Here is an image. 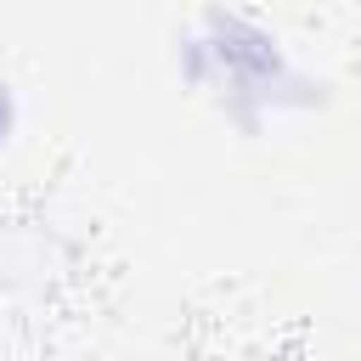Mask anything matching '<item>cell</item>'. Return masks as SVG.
I'll list each match as a JSON object with an SVG mask.
<instances>
[{"mask_svg": "<svg viewBox=\"0 0 361 361\" xmlns=\"http://www.w3.org/2000/svg\"><path fill=\"white\" fill-rule=\"evenodd\" d=\"M175 68L248 135L322 102V79L282 45V34L265 17L231 6H209L175 34Z\"/></svg>", "mask_w": 361, "mask_h": 361, "instance_id": "cell-1", "label": "cell"}, {"mask_svg": "<svg viewBox=\"0 0 361 361\" xmlns=\"http://www.w3.org/2000/svg\"><path fill=\"white\" fill-rule=\"evenodd\" d=\"M17 124H23V96L11 85V73H0V152L17 141Z\"/></svg>", "mask_w": 361, "mask_h": 361, "instance_id": "cell-2", "label": "cell"}]
</instances>
